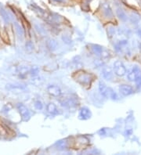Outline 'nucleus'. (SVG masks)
<instances>
[{"label": "nucleus", "instance_id": "nucleus-13", "mask_svg": "<svg viewBox=\"0 0 141 155\" xmlns=\"http://www.w3.org/2000/svg\"><path fill=\"white\" fill-rule=\"evenodd\" d=\"M35 107L37 110H39V111L42 110V109L43 108V105H42L41 101H39V100L35 101Z\"/></svg>", "mask_w": 141, "mask_h": 155}, {"label": "nucleus", "instance_id": "nucleus-4", "mask_svg": "<svg viewBox=\"0 0 141 155\" xmlns=\"http://www.w3.org/2000/svg\"><path fill=\"white\" fill-rule=\"evenodd\" d=\"M17 109H18V111H19L20 117H21L23 121L27 122V121L30 119V111H29V110H28V108L26 107L24 104H22V103H18V104H17Z\"/></svg>", "mask_w": 141, "mask_h": 155}, {"label": "nucleus", "instance_id": "nucleus-6", "mask_svg": "<svg viewBox=\"0 0 141 155\" xmlns=\"http://www.w3.org/2000/svg\"><path fill=\"white\" fill-rule=\"evenodd\" d=\"M47 91L48 93L51 96L55 97H58L61 95V90L59 88L58 86H54V85H51L47 87Z\"/></svg>", "mask_w": 141, "mask_h": 155}, {"label": "nucleus", "instance_id": "nucleus-9", "mask_svg": "<svg viewBox=\"0 0 141 155\" xmlns=\"http://www.w3.org/2000/svg\"><path fill=\"white\" fill-rule=\"evenodd\" d=\"M47 111L50 114H57L58 113V111H57V107L54 103H49L48 105H47Z\"/></svg>", "mask_w": 141, "mask_h": 155}, {"label": "nucleus", "instance_id": "nucleus-1", "mask_svg": "<svg viewBox=\"0 0 141 155\" xmlns=\"http://www.w3.org/2000/svg\"><path fill=\"white\" fill-rule=\"evenodd\" d=\"M99 90L103 97H106V98H112V99L117 98L115 92L111 89L108 88V86L102 82H100V83H99Z\"/></svg>", "mask_w": 141, "mask_h": 155}, {"label": "nucleus", "instance_id": "nucleus-2", "mask_svg": "<svg viewBox=\"0 0 141 155\" xmlns=\"http://www.w3.org/2000/svg\"><path fill=\"white\" fill-rule=\"evenodd\" d=\"M128 80L130 82H138L141 80V70L138 67H134L128 73Z\"/></svg>", "mask_w": 141, "mask_h": 155}, {"label": "nucleus", "instance_id": "nucleus-12", "mask_svg": "<svg viewBox=\"0 0 141 155\" xmlns=\"http://www.w3.org/2000/svg\"><path fill=\"white\" fill-rule=\"evenodd\" d=\"M39 67H36V66H34L32 67L30 69V73H31V75H32L33 77H35V76H37L38 75V73H39Z\"/></svg>", "mask_w": 141, "mask_h": 155}, {"label": "nucleus", "instance_id": "nucleus-3", "mask_svg": "<svg viewBox=\"0 0 141 155\" xmlns=\"http://www.w3.org/2000/svg\"><path fill=\"white\" fill-rule=\"evenodd\" d=\"M114 72L119 77H122L126 74V68L122 61H117L114 63Z\"/></svg>", "mask_w": 141, "mask_h": 155}, {"label": "nucleus", "instance_id": "nucleus-7", "mask_svg": "<svg viewBox=\"0 0 141 155\" xmlns=\"http://www.w3.org/2000/svg\"><path fill=\"white\" fill-rule=\"evenodd\" d=\"M102 75L103 77L106 80L111 81L112 79V78H113L114 75L113 71L111 69V67H104L103 68Z\"/></svg>", "mask_w": 141, "mask_h": 155}, {"label": "nucleus", "instance_id": "nucleus-5", "mask_svg": "<svg viewBox=\"0 0 141 155\" xmlns=\"http://www.w3.org/2000/svg\"><path fill=\"white\" fill-rule=\"evenodd\" d=\"M119 92L122 96L127 97V96L133 94L134 92V89L132 86H129V85H122L119 87Z\"/></svg>", "mask_w": 141, "mask_h": 155}, {"label": "nucleus", "instance_id": "nucleus-14", "mask_svg": "<svg viewBox=\"0 0 141 155\" xmlns=\"http://www.w3.org/2000/svg\"><path fill=\"white\" fill-rule=\"evenodd\" d=\"M40 82H42L41 78L37 77V76H35L34 78H32V81H31V82L35 85H39L40 84Z\"/></svg>", "mask_w": 141, "mask_h": 155}, {"label": "nucleus", "instance_id": "nucleus-10", "mask_svg": "<svg viewBox=\"0 0 141 155\" xmlns=\"http://www.w3.org/2000/svg\"><path fill=\"white\" fill-rule=\"evenodd\" d=\"M78 80L82 84H87L90 82V75L88 74H83L78 77Z\"/></svg>", "mask_w": 141, "mask_h": 155}, {"label": "nucleus", "instance_id": "nucleus-8", "mask_svg": "<svg viewBox=\"0 0 141 155\" xmlns=\"http://www.w3.org/2000/svg\"><path fill=\"white\" fill-rule=\"evenodd\" d=\"M91 117V112L87 107H83L79 112V118L82 120H87Z\"/></svg>", "mask_w": 141, "mask_h": 155}, {"label": "nucleus", "instance_id": "nucleus-11", "mask_svg": "<svg viewBox=\"0 0 141 155\" xmlns=\"http://www.w3.org/2000/svg\"><path fill=\"white\" fill-rule=\"evenodd\" d=\"M29 71H30V69L28 68V67L20 66L17 67V72H18L20 75H26V74Z\"/></svg>", "mask_w": 141, "mask_h": 155}]
</instances>
